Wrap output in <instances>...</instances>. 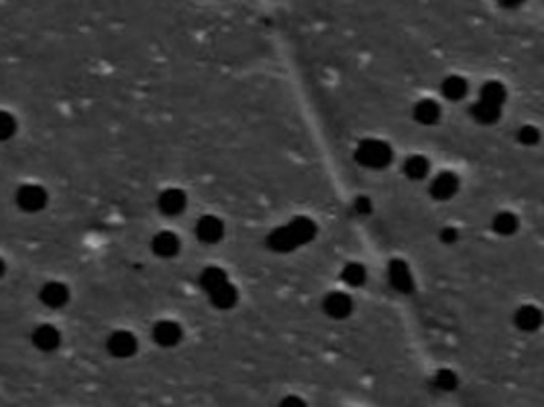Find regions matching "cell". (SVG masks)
Returning a JSON list of instances; mask_svg holds the SVG:
<instances>
[{
  "instance_id": "obj_1",
  "label": "cell",
  "mask_w": 544,
  "mask_h": 407,
  "mask_svg": "<svg viewBox=\"0 0 544 407\" xmlns=\"http://www.w3.org/2000/svg\"><path fill=\"white\" fill-rule=\"evenodd\" d=\"M314 237H316V224L306 216H298V218H292L286 227L273 230L267 237V246L275 253H292L308 244Z\"/></svg>"
},
{
  "instance_id": "obj_2",
  "label": "cell",
  "mask_w": 544,
  "mask_h": 407,
  "mask_svg": "<svg viewBox=\"0 0 544 407\" xmlns=\"http://www.w3.org/2000/svg\"><path fill=\"white\" fill-rule=\"evenodd\" d=\"M392 147L383 141H378V139H367L363 141L361 145L357 147L355 151V159L357 163L363 167H369V169H383L392 163Z\"/></svg>"
},
{
  "instance_id": "obj_3",
  "label": "cell",
  "mask_w": 544,
  "mask_h": 407,
  "mask_svg": "<svg viewBox=\"0 0 544 407\" xmlns=\"http://www.w3.org/2000/svg\"><path fill=\"white\" fill-rule=\"evenodd\" d=\"M106 348H108V352H110L114 359H129V357H133L137 352L139 342H137V338L131 332L119 330L112 332V334L108 336Z\"/></svg>"
},
{
  "instance_id": "obj_4",
  "label": "cell",
  "mask_w": 544,
  "mask_h": 407,
  "mask_svg": "<svg viewBox=\"0 0 544 407\" xmlns=\"http://www.w3.org/2000/svg\"><path fill=\"white\" fill-rule=\"evenodd\" d=\"M16 204L25 212H39L46 208L47 194L41 185H23L16 194Z\"/></svg>"
},
{
  "instance_id": "obj_5",
  "label": "cell",
  "mask_w": 544,
  "mask_h": 407,
  "mask_svg": "<svg viewBox=\"0 0 544 407\" xmlns=\"http://www.w3.org/2000/svg\"><path fill=\"white\" fill-rule=\"evenodd\" d=\"M388 277H390V283H392L393 289H398L400 293H410L414 289V277L410 273V267L400 259L390 263Z\"/></svg>"
},
{
  "instance_id": "obj_6",
  "label": "cell",
  "mask_w": 544,
  "mask_h": 407,
  "mask_svg": "<svg viewBox=\"0 0 544 407\" xmlns=\"http://www.w3.org/2000/svg\"><path fill=\"white\" fill-rule=\"evenodd\" d=\"M153 340L164 348L176 347L181 340L180 324L171 322V320H161L153 326Z\"/></svg>"
},
{
  "instance_id": "obj_7",
  "label": "cell",
  "mask_w": 544,
  "mask_h": 407,
  "mask_svg": "<svg viewBox=\"0 0 544 407\" xmlns=\"http://www.w3.org/2000/svg\"><path fill=\"white\" fill-rule=\"evenodd\" d=\"M459 192V178L451 173V171H444V173H439L432 183H430V196L434 200H451Z\"/></svg>"
},
{
  "instance_id": "obj_8",
  "label": "cell",
  "mask_w": 544,
  "mask_h": 407,
  "mask_svg": "<svg viewBox=\"0 0 544 407\" xmlns=\"http://www.w3.org/2000/svg\"><path fill=\"white\" fill-rule=\"evenodd\" d=\"M322 310L331 318H334V320H343V318H347L348 314H351L353 302H351V298H348L347 293H343V291H333V293H329V295L324 298Z\"/></svg>"
},
{
  "instance_id": "obj_9",
  "label": "cell",
  "mask_w": 544,
  "mask_h": 407,
  "mask_svg": "<svg viewBox=\"0 0 544 407\" xmlns=\"http://www.w3.org/2000/svg\"><path fill=\"white\" fill-rule=\"evenodd\" d=\"M223 234H225V224L216 216H204V218L198 220L196 237L202 242L214 244V242H218L223 239Z\"/></svg>"
},
{
  "instance_id": "obj_10",
  "label": "cell",
  "mask_w": 544,
  "mask_h": 407,
  "mask_svg": "<svg viewBox=\"0 0 544 407\" xmlns=\"http://www.w3.org/2000/svg\"><path fill=\"white\" fill-rule=\"evenodd\" d=\"M186 204H188V197L181 190H166L159 200H157V208L161 214L166 216H178L181 212L186 210Z\"/></svg>"
},
{
  "instance_id": "obj_11",
  "label": "cell",
  "mask_w": 544,
  "mask_h": 407,
  "mask_svg": "<svg viewBox=\"0 0 544 407\" xmlns=\"http://www.w3.org/2000/svg\"><path fill=\"white\" fill-rule=\"evenodd\" d=\"M39 300L47 308H63L68 300H70V289L63 286V283H58V281H51V283H46L39 291Z\"/></svg>"
},
{
  "instance_id": "obj_12",
  "label": "cell",
  "mask_w": 544,
  "mask_h": 407,
  "mask_svg": "<svg viewBox=\"0 0 544 407\" xmlns=\"http://www.w3.org/2000/svg\"><path fill=\"white\" fill-rule=\"evenodd\" d=\"M514 322L516 326H518V330L536 332L543 326L544 316L536 305H522L514 314Z\"/></svg>"
},
{
  "instance_id": "obj_13",
  "label": "cell",
  "mask_w": 544,
  "mask_h": 407,
  "mask_svg": "<svg viewBox=\"0 0 544 407\" xmlns=\"http://www.w3.org/2000/svg\"><path fill=\"white\" fill-rule=\"evenodd\" d=\"M151 249L157 256L171 259V256H176L180 253V239H178L174 232H169V230L157 232V234L153 237Z\"/></svg>"
},
{
  "instance_id": "obj_14",
  "label": "cell",
  "mask_w": 544,
  "mask_h": 407,
  "mask_svg": "<svg viewBox=\"0 0 544 407\" xmlns=\"http://www.w3.org/2000/svg\"><path fill=\"white\" fill-rule=\"evenodd\" d=\"M60 330L55 326H51V324H43V326H39L37 330L33 332V344L39 348V350H43V352L55 350V348L60 347Z\"/></svg>"
},
{
  "instance_id": "obj_15",
  "label": "cell",
  "mask_w": 544,
  "mask_h": 407,
  "mask_svg": "<svg viewBox=\"0 0 544 407\" xmlns=\"http://www.w3.org/2000/svg\"><path fill=\"white\" fill-rule=\"evenodd\" d=\"M471 116L479 124H496L499 121V116H501V108L479 100V102H475V104L471 106Z\"/></svg>"
},
{
  "instance_id": "obj_16",
  "label": "cell",
  "mask_w": 544,
  "mask_h": 407,
  "mask_svg": "<svg viewBox=\"0 0 544 407\" xmlns=\"http://www.w3.org/2000/svg\"><path fill=\"white\" fill-rule=\"evenodd\" d=\"M414 119L420 124H434L440 119V106L434 100H420L414 106Z\"/></svg>"
},
{
  "instance_id": "obj_17",
  "label": "cell",
  "mask_w": 544,
  "mask_h": 407,
  "mask_svg": "<svg viewBox=\"0 0 544 407\" xmlns=\"http://www.w3.org/2000/svg\"><path fill=\"white\" fill-rule=\"evenodd\" d=\"M210 295V302L212 305H216L218 310H228V308H233L235 303H237V289L230 286V283H225V286H220L218 289H214Z\"/></svg>"
},
{
  "instance_id": "obj_18",
  "label": "cell",
  "mask_w": 544,
  "mask_h": 407,
  "mask_svg": "<svg viewBox=\"0 0 544 407\" xmlns=\"http://www.w3.org/2000/svg\"><path fill=\"white\" fill-rule=\"evenodd\" d=\"M428 171H430V163H428V159L422 157V155H412L406 159V163H404V173H406V178L410 180L418 181L424 180L426 175H428Z\"/></svg>"
},
{
  "instance_id": "obj_19",
  "label": "cell",
  "mask_w": 544,
  "mask_h": 407,
  "mask_svg": "<svg viewBox=\"0 0 544 407\" xmlns=\"http://www.w3.org/2000/svg\"><path fill=\"white\" fill-rule=\"evenodd\" d=\"M225 283H228L227 273L223 271L220 267H206L202 271V275H200V286L208 293H212L214 289H218V287L225 286Z\"/></svg>"
},
{
  "instance_id": "obj_20",
  "label": "cell",
  "mask_w": 544,
  "mask_h": 407,
  "mask_svg": "<svg viewBox=\"0 0 544 407\" xmlns=\"http://www.w3.org/2000/svg\"><path fill=\"white\" fill-rule=\"evenodd\" d=\"M440 90H442V94H444V98H449V100H463V98L467 96L469 86L463 77L451 76L442 82Z\"/></svg>"
},
{
  "instance_id": "obj_21",
  "label": "cell",
  "mask_w": 544,
  "mask_h": 407,
  "mask_svg": "<svg viewBox=\"0 0 544 407\" xmlns=\"http://www.w3.org/2000/svg\"><path fill=\"white\" fill-rule=\"evenodd\" d=\"M506 98H508V92L503 88V84H499V82H487L481 88V102L501 108Z\"/></svg>"
},
{
  "instance_id": "obj_22",
  "label": "cell",
  "mask_w": 544,
  "mask_h": 407,
  "mask_svg": "<svg viewBox=\"0 0 544 407\" xmlns=\"http://www.w3.org/2000/svg\"><path fill=\"white\" fill-rule=\"evenodd\" d=\"M494 230L501 234V237H512L518 230V218L512 212H499L498 216L494 218Z\"/></svg>"
},
{
  "instance_id": "obj_23",
  "label": "cell",
  "mask_w": 544,
  "mask_h": 407,
  "mask_svg": "<svg viewBox=\"0 0 544 407\" xmlns=\"http://www.w3.org/2000/svg\"><path fill=\"white\" fill-rule=\"evenodd\" d=\"M341 277H343V281L351 287H359L365 283V277H367V273H365V267L359 265V263H348L347 267L343 269L341 273Z\"/></svg>"
},
{
  "instance_id": "obj_24",
  "label": "cell",
  "mask_w": 544,
  "mask_h": 407,
  "mask_svg": "<svg viewBox=\"0 0 544 407\" xmlns=\"http://www.w3.org/2000/svg\"><path fill=\"white\" fill-rule=\"evenodd\" d=\"M434 385H437V389H440V391H454L457 385H459V379H457V375H454L453 371L442 369V371L437 373V377H434Z\"/></svg>"
},
{
  "instance_id": "obj_25",
  "label": "cell",
  "mask_w": 544,
  "mask_h": 407,
  "mask_svg": "<svg viewBox=\"0 0 544 407\" xmlns=\"http://www.w3.org/2000/svg\"><path fill=\"white\" fill-rule=\"evenodd\" d=\"M518 141L522 145H526V147H532V145H536L540 141V131L536 126H532V124H526V126H522L518 131Z\"/></svg>"
},
{
  "instance_id": "obj_26",
  "label": "cell",
  "mask_w": 544,
  "mask_h": 407,
  "mask_svg": "<svg viewBox=\"0 0 544 407\" xmlns=\"http://www.w3.org/2000/svg\"><path fill=\"white\" fill-rule=\"evenodd\" d=\"M15 131H16L15 119H13L9 112H2V116H0V136L6 141V139H11V136H13Z\"/></svg>"
},
{
  "instance_id": "obj_27",
  "label": "cell",
  "mask_w": 544,
  "mask_h": 407,
  "mask_svg": "<svg viewBox=\"0 0 544 407\" xmlns=\"http://www.w3.org/2000/svg\"><path fill=\"white\" fill-rule=\"evenodd\" d=\"M355 212H357L359 216L369 214V212H371V202H369L367 197H357V200H355Z\"/></svg>"
},
{
  "instance_id": "obj_28",
  "label": "cell",
  "mask_w": 544,
  "mask_h": 407,
  "mask_svg": "<svg viewBox=\"0 0 544 407\" xmlns=\"http://www.w3.org/2000/svg\"><path fill=\"white\" fill-rule=\"evenodd\" d=\"M459 239V232L454 230V228H444V230H440V241L447 242V244H451Z\"/></svg>"
},
{
  "instance_id": "obj_29",
  "label": "cell",
  "mask_w": 544,
  "mask_h": 407,
  "mask_svg": "<svg viewBox=\"0 0 544 407\" xmlns=\"http://www.w3.org/2000/svg\"><path fill=\"white\" fill-rule=\"evenodd\" d=\"M279 407H306V403H304V399H300V397H286L282 403H279Z\"/></svg>"
},
{
  "instance_id": "obj_30",
  "label": "cell",
  "mask_w": 544,
  "mask_h": 407,
  "mask_svg": "<svg viewBox=\"0 0 544 407\" xmlns=\"http://www.w3.org/2000/svg\"><path fill=\"white\" fill-rule=\"evenodd\" d=\"M499 4H501L503 9H518V6L524 4V0H499Z\"/></svg>"
}]
</instances>
